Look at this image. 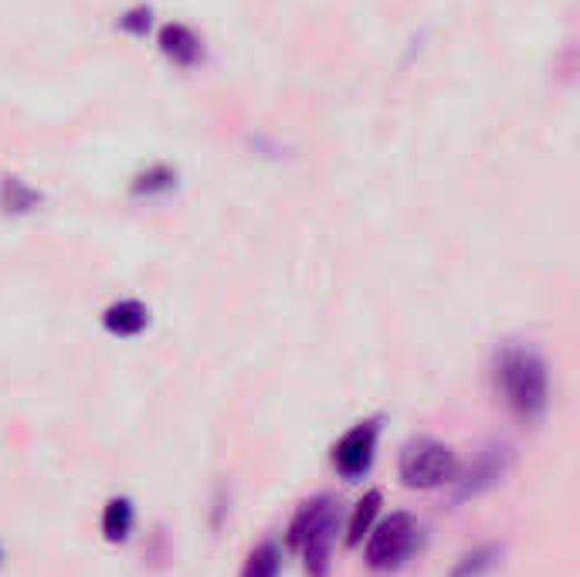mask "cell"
Returning <instances> with one entry per match:
<instances>
[{"label": "cell", "instance_id": "obj_1", "mask_svg": "<svg viewBox=\"0 0 580 577\" xmlns=\"http://www.w3.org/2000/svg\"><path fill=\"white\" fill-rule=\"evenodd\" d=\"M495 384L510 404V411L533 424L547 414L550 404V378L543 356L533 353L530 346H505L495 364Z\"/></svg>", "mask_w": 580, "mask_h": 577}, {"label": "cell", "instance_id": "obj_2", "mask_svg": "<svg viewBox=\"0 0 580 577\" xmlns=\"http://www.w3.org/2000/svg\"><path fill=\"white\" fill-rule=\"evenodd\" d=\"M401 482L407 489H439L459 476L455 452L434 439H411L397 462Z\"/></svg>", "mask_w": 580, "mask_h": 577}, {"label": "cell", "instance_id": "obj_3", "mask_svg": "<svg viewBox=\"0 0 580 577\" xmlns=\"http://www.w3.org/2000/svg\"><path fill=\"white\" fill-rule=\"evenodd\" d=\"M288 540L296 550H303L306 564L323 567L326 554L336 540V502L330 496H316L296 514L293 527H288Z\"/></svg>", "mask_w": 580, "mask_h": 577}, {"label": "cell", "instance_id": "obj_4", "mask_svg": "<svg viewBox=\"0 0 580 577\" xmlns=\"http://www.w3.org/2000/svg\"><path fill=\"white\" fill-rule=\"evenodd\" d=\"M421 544V524L411 514H391L367 534L364 557L374 570H394L401 567Z\"/></svg>", "mask_w": 580, "mask_h": 577}, {"label": "cell", "instance_id": "obj_5", "mask_svg": "<svg viewBox=\"0 0 580 577\" xmlns=\"http://www.w3.org/2000/svg\"><path fill=\"white\" fill-rule=\"evenodd\" d=\"M377 436H381V424L377 421H360V424H353L346 431V436L333 449V466L340 469V476L360 479V476L371 472L374 452H377Z\"/></svg>", "mask_w": 580, "mask_h": 577}, {"label": "cell", "instance_id": "obj_6", "mask_svg": "<svg viewBox=\"0 0 580 577\" xmlns=\"http://www.w3.org/2000/svg\"><path fill=\"white\" fill-rule=\"evenodd\" d=\"M505 469H510V449H489V452H482L479 462L459 479V499L479 496L482 489L495 486L505 476Z\"/></svg>", "mask_w": 580, "mask_h": 577}, {"label": "cell", "instance_id": "obj_7", "mask_svg": "<svg viewBox=\"0 0 580 577\" xmlns=\"http://www.w3.org/2000/svg\"><path fill=\"white\" fill-rule=\"evenodd\" d=\"M102 323L112 336H139L150 326V310L136 300H119L102 313Z\"/></svg>", "mask_w": 580, "mask_h": 577}, {"label": "cell", "instance_id": "obj_8", "mask_svg": "<svg viewBox=\"0 0 580 577\" xmlns=\"http://www.w3.org/2000/svg\"><path fill=\"white\" fill-rule=\"evenodd\" d=\"M136 527V510H132V502L126 496H116L106 502V510H102V534L106 540L112 544H122Z\"/></svg>", "mask_w": 580, "mask_h": 577}, {"label": "cell", "instance_id": "obj_9", "mask_svg": "<svg viewBox=\"0 0 580 577\" xmlns=\"http://www.w3.org/2000/svg\"><path fill=\"white\" fill-rule=\"evenodd\" d=\"M41 204V194L35 187H28L18 177H4L0 180V207L4 214H31Z\"/></svg>", "mask_w": 580, "mask_h": 577}, {"label": "cell", "instance_id": "obj_10", "mask_svg": "<svg viewBox=\"0 0 580 577\" xmlns=\"http://www.w3.org/2000/svg\"><path fill=\"white\" fill-rule=\"evenodd\" d=\"M160 45H164V51H167L174 61H180V65H194V61L200 58V41H197L184 25H170V28H164Z\"/></svg>", "mask_w": 580, "mask_h": 577}, {"label": "cell", "instance_id": "obj_11", "mask_svg": "<svg viewBox=\"0 0 580 577\" xmlns=\"http://www.w3.org/2000/svg\"><path fill=\"white\" fill-rule=\"evenodd\" d=\"M278 574H282V547L275 540L258 544L242 570V577H278Z\"/></svg>", "mask_w": 580, "mask_h": 577}, {"label": "cell", "instance_id": "obj_12", "mask_svg": "<svg viewBox=\"0 0 580 577\" xmlns=\"http://www.w3.org/2000/svg\"><path fill=\"white\" fill-rule=\"evenodd\" d=\"M377 514H381V492H367L364 499H360V507H356V514L350 520V544H360L371 534Z\"/></svg>", "mask_w": 580, "mask_h": 577}, {"label": "cell", "instance_id": "obj_13", "mask_svg": "<svg viewBox=\"0 0 580 577\" xmlns=\"http://www.w3.org/2000/svg\"><path fill=\"white\" fill-rule=\"evenodd\" d=\"M499 547H479V550H472V554H465L462 560H459V567L452 570V577H482L485 570H492L495 567V560H499Z\"/></svg>", "mask_w": 580, "mask_h": 577}, {"label": "cell", "instance_id": "obj_14", "mask_svg": "<svg viewBox=\"0 0 580 577\" xmlns=\"http://www.w3.org/2000/svg\"><path fill=\"white\" fill-rule=\"evenodd\" d=\"M0 564H4V550H0Z\"/></svg>", "mask_w": 580, "mask_h": 577}]
</instances>
